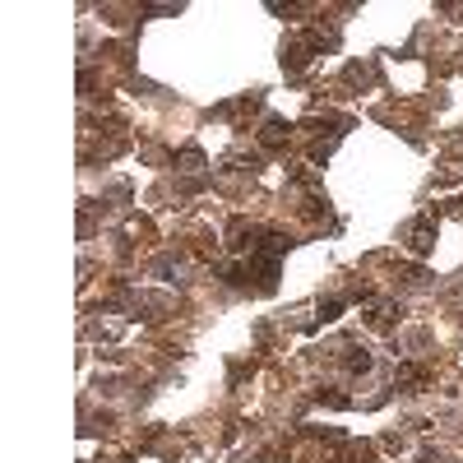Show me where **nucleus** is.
Segmentation results:
<instances>
[{
    "label": "nucleus",
    "mask_w": 463,
    "mask_h": 463,
    "mask_svg": "<svg viewBox=\"0 0 463 463\" xmlns=\"http://www.w3.org/2000/svg\"><path fill=\"white\" fill-rule=\"evenodd\" d=\"M315 398H320V403H329V408H353V398L338 394V389H315Z\"/></svg>",
    "instance_id": "nucleus-4"
},
{
    "label": "nucleus",
    "mask_w": 463,
    "mask_h": 463,
    "mask_svg": "<svg viewBox=\"0 0 463 463\" xmlns=\"http://www.w3.org/2000/svg\"><path fill=\"white\" fill-rule=\"evenodd\" d=\"M343 366L348 371H371V353L357 348V343H343Z\"/></svg>",
    "instance_id": "nucleus-3"
},
{
    "label": "nucleus",
    "mask_w": 463,
    "mask_h": 463,
    "mask_svg": "<svg viewBox=\"0 0 463 463\" xmlns=\"http://www.w3.org/2000/svg\"><path fill=\"white\" fill-rule=\"evenodd\" d=\"M283 139H287V121H283V116H269L265 130H260V144H265V148H278Z\"/></svg>",
    "instance_id": "nucleus-2"
},
{
    "label": "nucleus",
    "mask_w": 463,
    "mask_h": 463,
    "mask_svg": "<svg viewBox=\"0 0 463 463\" xmlns=\"http://www.w3.org/2000/svg\"><path fill=\"white\" fill-rule=\"evenodd\" d=\"M343 306H348L343 297H329V301L320 306V320H324V324H329V320H338V310H343Z\"/></svg>",
    "instance_id": "nucleus-5"
},
{
    "label": "nucleus",
    "mask_w": 463,
    "mask_h": 463,
    "mask_svg": "<svg viewBox=\"0 0 463 463\" xmlns=\"http://www.w3.org/2000/svg\"><path fill=\"white\" fill-rule=\"evenodd\" d=\"M431 246H436V218L421 213V218L408 227V250L412 255H431Z\"/></svg>",
    "instance_id": "nucleus-1"
}]
</instances>
